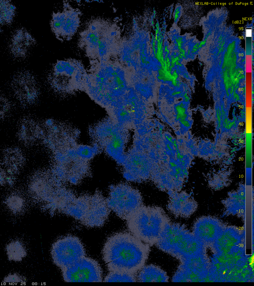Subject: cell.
<instances>
[{
    "label": "cell",
    "instance_id": "obj_15",
    "mask_svg": "<svg viewBox=\"0 0 254 286\" xmlns=\"http://www.w3.org/2000/svg\"><path fill=\"white\" fill-rule=\"evenodd\" d=\"M11 85L16 98L23 106L32 105L37 101L40 93L39 85L29 71L16 73L12 77Z\"/></svg>",
    "mask_w": 254,
    "mask_h": 286
},
{
    "label": "cell",
    "instance_id": "obj_22",
    "mask_svg": "<svg viewBox=\"0 0 254 286\" xmlns=\"http://www.w3.org/2000/svg\"><path fill=\"white\" fill-rule=\"evenodd\" d=\"M24 157L18 148L8 147L3 151L1 163L11 175L15 177L24 165Z\"/></svg>",
    "mask_w": 254,
    "mask_h": 286
},
{
    "label": "cell",
    "instance_id": "obj_2",
    "mask_svg": "<svg viewBox=\"0 0 254 286\" xmlns=\"http://www.w3.org/2000/svg\"><path fill=\"white\" fill-rule=\"evenodd\" d=\"M89 62L84 90L104 107L112 109L120 105L131 89V71L118 58Z\"/></svg>",
    "mask_w": 254,
    "mask_h": 286
},
{
    "label": "cell",
    "instance_id": "obj_16",
    "mask_svg": "<svg viewBox=\"0 0 254 286\" xmlns=\"http://www.w3.org/2000/svg\"><path fill=\"white\" fill-rule=\"evenodd\" d=\"M245 241L244 230L236 226L226 225L209 247L213 254H225L244 249Z\"/></svg>",
    "mask_w": 254,
    "mask_h": 286
},
{
    "label": "cell",
    "instance_id": "obj_27",
    "mask_svg": "<svg viewBox=\"0 0 254 286\" xmlns=\"http://www.w3.org/2000/svg\"><path fill=\"white\" fill-rule=\"evenodd\" d=\"M4 203L9 211L13 213L17 214L24 210L26 202L23 195L15 191L7 196Z\"/></svg>",
    "mask_w": 254,
    "mask_h": 286
},
{
    "label": "cell",
    "instance_id": "obj_24",
    "mask_svg": "<svg viewBox=\"0 0 254 286\" xmlns=\"http://www.w3.org/2000/svg\"><path fill=\"white\" fill-rule=\"evenodd\" d=\"M223 204L224 206V215H237L238 216L244 215L245 212L244 195L233 193L224 200Z\"/></svg>",
    "mask_w": 254,
    "mask_h": 286
},
{
    "label": "cell",
    "instance_id": "obj_5",
    "mask_svg": "<svg viewBox=\"0 0 254 286\" xmlns=\"http://www.w3.org/2000/svg\"><path fill=\"white\" fill-rule=\"evenodd\" d=\"M155 245L180 262L206 254L207 246L182 224L170 222L162 232Z\"/></svg>",
    "mask_w": 254,
    "mask_h": 286
},
{
    "label": "cell",
    "instance_id": "obj_25",
    "mask_svg": "<svg viewBox=\"0 0 254 286\" xmlns=\"http://www.w3.org/2000/svg\"><path fill=\"white\" fill-rule=\"evenodd\" d=\"M5 252L8 260L15 262L22 261L27 255L24 244L18 240L9 242L5 247Z\"/></svg>",
    "mask_w": 254,
    "mask_h": 286
},
{
    "label": "cell",
    "instance_id": "obj_19",
    "mask_svg": "<svg viewBox=\"0 0 254 286\" xmlns=\"http://www.w3.org/2000/svg\"><path fill=\"white\" fill-rule=\"evenodd\" d=\"M36 43L35 39L24 28H19L12 35L9 43V50L17 58H24L31 48Z\"/></svg>",
    "mask_w": 254,
    "mask_h": 286
},
{
    "label": "cell",
    "instance_id": "obj_29",
    "mask_svg": "<svg viewBox=\"0 0 254 286\" xmlns=\"http://www.w3.org/2000/svg\"><path fill=\"white\" fill-rule=\"evenodd\" d=\"M15 177L9 174L5 167L0 163V187L6 185H12Z\"/></svg>",
    "mask_w": 254,
    "mask_h": 286
},
{
    "label": "cell",
    "instance_id": "obj_17",
    "mask_svg": "<svg viewBox=\"0 0 254 286\" xmlns=\"http://www.w3.org/2000/svg\"><path fill=\"white\" fill-rule=\"evenodd\" d=\"M226 225L216 217L202 216L195 221L191 232L208 247L216 240Z\"/></svg>",
    "mask_w": 254,
    "mask_h": 286
},
{
    "label": "cell",
    "instance_id": "obj_3",
    "mask_svg": "<svg viewBox=\"0 0 254 286\" xmlns=\"http://www.w3.org/2000/svg\"><path fill=\"white\" fill-rule=\"evenodd\" d=\"M150 251L149 245L131 233L120 232L107 239L102 256L109 272L136 275L145 265Z\"/></svg>",
    "mask_w": 254,
    "mask_h": 286
},
{
    "label": "cell",
    "instance_id": "obj_11",
    "mask_svg": "<svg viewBox=\"0 0 254 286\" xmlns=\"http://www.w3.org/2000/svg\"><path fill=\"white\" fill-rule=\"evenodd\" d=\"M82 12L68 3H64L62 10L53 12L50 26L56 37L62 42L70 40L80 25Z\"/></svg>",
    "mask_w": 254,
    "mask_h": 286
},
{
    "label": "cell",
    "instance_id": "obj_30",
    "mask_svg": "<svg viewBox=\"0 0 254 286\" xmlns=\"http://www.w3.org/2000/svg\"><path fill=\"white\" fill-rule=\"evenodd\" d=\"M26 278L18 273H10L5 276L2 280L4 283L8 284H24L26 282Z\"/></svg>",
    "mask_w": 254,
    "mask_h": 286
},
{
    "label": "cell",
    "instance_id": "obj_13",
    "mask_svg": "<svg viewBox=\"0 0 254 286\" xmlns=\"http://www.w3.org/2000/svg\"><path fill=\"white\" fill-rule=\"evenodd\" d=\"M210 259L206 254L180 261L174 274V282H202L209 281Z\"/></svg>",
    "mask_w": 254,
    "mask_h": 286
},
{
    "label": "cell",
    "instance_id": "obj_8",
    "mask_svg": "<svg viewBox=\"0 0 254 286\" xmlns=\"http://www.w3.org/2000/svg\"><path fill=\"white\" fill-rule=\"evenodd\" d=\"M87 70L81 61L69 58L58 60L53 65L48 80L59 93L84 90Z\"/></svg>",
    "mask_w": 254,
    "mask_h": 286
},
{
    "label": "cell",
    "instance_id": "obj_26",
    "mask_svg": "<svg viewBox=\"0 0 254 286\" xmlns=\"http://www.w3.org/2000/svg\"><path fill=\"white\" fill-rule=\"evenodd\" d=\"M16 7L9 0H0V29L11 23L15 15Z\"/></svg>",
    "mask_w": 254,
    "mask_h": 286
},
{
    "label": "cell",
    "instance_id": "obj_6",
    "mask_svg": "<svg viewBox=\"0 0 254 286\" xmlns=\"http://www.w3.org/2000/svg\"><path fill=\"white\" fill-rule=\"evenodd\" d=\"M126 221L130 233L151 246L171 220L162 208L143 205Z\"/></svg>",
    "mask_w": 254,
    "mask_h": 286
},
{
    "label": "cell",
    "instance_id": "obj_18",
    "mask_svg": "<svg viewBox=\"0 0 254 286\" xmlns=\"http://www.w3.org/2000/svg\"><path fill=\"white\" fill-rule=\"evenodd\" d=\"M197 203L185 193L172 194L167 204L168 211L176 217L188 218L197 210Z\"/></svg>",
    "mask_w": 254,
    "mask_h": 286
},
{
    "label": "cell",
    "instance_id": "obj_20",
    "mask_svg": "<svg viewBox=\"0 0 254 286\" xmlns=\"http://www.w3.org/2000/svg\"><path fill=\"white\" fill-rule=\"evenodd\" d=\"M51 173L38 171L30 179L28 191L34 199L41 202L49 193L52 185Z\"/></svg>",
    "mask_w": 254,
    "mask_h": 286
},
{
    "label": "cell",
    "instance_id": "obj_12",
    "mask_svg": "<svg viewBox=\"0 0 254 286\" xmlns=\"http://www.w3.org/2000/svg\"><path fill=\"white\" fill-rule=\"evenodd\" d=\"M54 264L61 270L71 266L86 256L84 247L79 238L68 235L55 242L51 249Z\"/></svg>",
    "mask_w": 254,
    "mask_h": 286
},
{
    "label": "cell",
    "instance_id": "obj_4",
    "mask_svg": "<svg viewBox=\"0 0 254 286\" xmlns=\"http://www.w3.org/2000/svg\"><path fill=\"white\" fill-rule=\"evenodd\" d=\"M121 36V28L117 22L95 18L90 20L80 32L78 45L89 60H109L117 57Z\"/></svg>",
    "mask_w": 254,
    "mask_h": 286
},
{
    "label": "cell",
    "instance_id": "obj_9",
    "mask_svg": "<svg viewBox=\"0 0 254 286\" xmlns=\"http://www.w3.org/2000/svg\"><path fill=\"white\" fill-rule=\"evenodd\" d=\"M93 137L109 155L124 160L127 135L121 125L112 119H106L94 128Z\"/></svg>",
    "mask_w": 254,
    "mask_h": 286
},
{
    "label": "cell",
    "instance_id": "obj_10",
    "mask_svg": "<svg viewBox=\"0 0 254 286\" xmlns=\"http://www.w3.org/2000/svg\"><path fill=\"white\" fill-rule=\"evenodd\" d=\"M106 201L110 210L113 211L118 217L125 220L128 219L143 205L140 193L125 183L110 186Z\"/></svg>",
    "mask_w": 254,
    "mask_h": 286
},
{
    "label": "cell",
    "instance_id": "obj_21",
    "mask_svg": "<svg viewBox=\"0 0 254 286\" xmlns=\"http://www.w3.org/2000/svg\"><path fill=\"white\" fill-rule=\"evenodd\" d=\"M41 133L39 126L34 119L24 117L20 120L17 135L19 141L25 145L33 144L40 138Z\"/></svg>",
    "mask_w": 254,
    "mask_h": 286
},
{
    "label": "cell",
    "instance_id": "obj_28",
    "mask_svg": "<svg viewBox=\"0 0 254 286\" xmlns=\"http://www.w3.org/2000/svg\"><path fill=\"white\" fill-rule=\"evenodd\" d=\"M103 281L105 282H137L136 275L118 272H109Z\"/></svg>",
    "mask_w": 254,
    "mask_h": 286
},
{
    "label": "cell",
    "instance_id": "obj_7",
    "mask_svg": "<svg viewBox=\"0 0 254 286\" xmlns=\"http://www.w3.org/2000/svg\"><path fill=\"white\" fill-rule=\"evenodd\" d=\"M251 273L245 249L231 253L213 254L210 259L209 281L249 282L253 279Z\"/></svg>",
    "mask_w": 254,
    "mask_h": 286
},
{
    "label": "cell",
    "instance_id": "obj_14",
    "mask_svg": "<svg viewBox=\"0 0 254 286\" xmlns=\"http://www.w3.org/2000/svg\"><path fill=\"white\" fill-rule=\"evenodd\" d=\"M67 282H101L103 273L98 262L93 258L84 257L71 266L62 270Z\"/></svg>",
    "mask_w": 254,
    "mask_h": 286
},
{
    "label": "cell",
    "instance_id": "obj_1",
    "mask_svg": "<svg viewBox=\"0 0 254 286\" xmlns=\"http://www.w3.org/2000/svg\"><path fill=\"white\" fill-rule=\"evenodd\" d=\"M52 177L50 191L41 202L46 211L53 215L60 214L71 216L88 227L104 225L111 210L106 199L100 193L77 196L65 187L64 183Z\"/></svg>",
    "mask_w": 254,
    "mask_h": 286
},
{
    "label": "cell",
    "instance_id": "obj_31",
    "mask_svg": "<svg viewBox=\"0 0 254 286\" xmlns=\"http://www.w3.org/2000/svg\"><path fill=\"white\" fill-rule=\"evenodd\" d=\"M11 105L8 99L0 95V120L5 118L9 114Z\"/></svg>",
    "mask_w": 254,
    "mask_h": 286
},
{
    "label": "cell",
    "instance_id": "obj_23",
    "mask_svg": "<svg viewBox=\"0 0 254 286\" xmlns=\"http://www.w3.org/2000/svg\"><path fill=\"white\" fill-rule=\"evenodd\" d=\"M139 282H168L167 273L158 266L150 264L144 266L136 275Z\"/></svg>",
    "mask_w": 254,
    "mask_h": 286
}]
</instances>
